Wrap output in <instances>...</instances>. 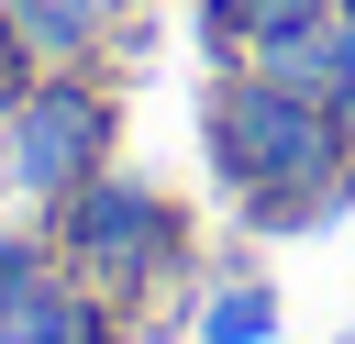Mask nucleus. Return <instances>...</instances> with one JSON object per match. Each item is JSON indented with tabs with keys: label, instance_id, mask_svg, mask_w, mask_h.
I'll use <instances>...</instances> for the list:
<instances>
[{
	"label": "nucleus",
	"instance_id": "obj_3",
	"mask_svg": "<svg viewBox=\"0 0 355 344\" xmlns=\"http://www.w3.org/2000/svg\"><path fill=\"white\" fill-rule=\"evenodd\" d=\"M111 133H122L111 89H100L89 67H44V78L11 100V189H33V200L55 211L67 189H89V178L111 166Z\"/></svg>",
	"mask_w": 355,
	"mask_h": 344
},
{
	"label": "nucleus",
	"instance_id": "obj_6",
	"mask_svg": "<svg viewBox=\"0 0 355 344\" xmlns=\"http://www.w3.org/2000/svg\"><path fill=\"white\" fill-rule=\"evenodd\" d=\"M266 333H277V289H266V277H211L200 344H266Z\"/></svg>",
	"mask_w": 355,
	"mask_h": 344
},
{
	"label": "nucleus",
	"instance_id": "obj_2",
	"mask_svg": "<svg viewBox=\"0 0 355 344\" xmlns=\"http://www.w3.org/2000/svg\"><path fill=\"white\" fill-rule=\"evenodd\" d=\"M55 255H67V277L100 289V300H144V289L189 255V233H178V211H166L133 166H100L89 189L55 200Z\"/></svg>",
	"mask_w": 355,
	"mask_h": 344
},
{
	"label": "nucleus",
	"instance_id": "obj_8",
	"mask_svg": "<svg viewBox=\"0 0 355 344\" xmlns=\"http://www.w3.org/2000/svg\"><path fill=\"white\" fill-rule=\"evenodd\" d=\"M333 111H355V0L333 11Z\"/></svg>",
	"mask_w": 355,
	"mask_h": 344
},
{
	"label": "nucleus",
	"instance_id": "obj_9",
	"mask_svg": "<svg viewBox=\"0 0 355 344\" xmlns=\"http://www.w3.org/2000/svg\"><path fill=\"white\" fill-rule=\"evenodd\" d=\"M0 189H11V89H0Z\"/></svg>",
	"mask_w": 355,
	"mask_h": 344
},
{
	"label": "nucleus",
	"instance_id": "obj_5",
	"mask_svg": "<svg viewBox=\"0 0 355 344\" xmlns=\"http://www.w3.org/2000/svg\"><path fill=\"white\" fill-rule=\"evenodd\" d=\"M0 344H122V300H100V289L55 277L44 300H22V311L0 322Z\"/></svg>",
	"mask_w": 355,
	"mask_h": 344
},
{
	"label": "nucleus",
	"instance_id": "obj_7",
	"mask_svg": "<svg viewBox=\"0 0 355 344\" xmlns=\"http://www.w3.org/2000/svg\"><path fill=\"white\" fill-rule=\"evenodd\" d=\"M67 277V255H55V233H0V322L22 311V300H44Z\"/></svg>",
	"mask_w": 355,
	"mask_h": 344
},
{
	"label": "nucleus",
	"instance_id": "obj_1",
	"mask_svg": "<svg viewBox=\"0 0 355 344\" xmlns=\"http://www.w3.org/2000/svg\"><path fill=\"white\" fill-rule=\"evenodd\" d=\"M344 155L355 144H344V111L322 89H288L266 67H233L211 89V166H222V189H233V211L255 233L322 222L344 200Z\"/></svg>",
	"mask_w": 355,
	"mask_h": 344
},
{
	"label": "nucleus",
	"instance_id": "obj_4",
	"mask_svg": "<svg viewBox=\"0 0 355 344\" xmlns=\"http://www.w3.org/2000/svg\"><path fill=\"white\" fill-rule=\"evenodd\" d=\"M0 11H11V33H22L33 67H78L89 44L122 33V0H0Z\"/></svg>",
	"mask_w": 355,
	"mask_h": 344
}]
</instances>
